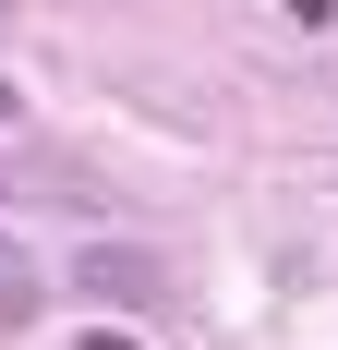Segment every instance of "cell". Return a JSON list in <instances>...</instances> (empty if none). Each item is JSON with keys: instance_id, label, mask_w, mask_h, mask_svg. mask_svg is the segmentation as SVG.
I'll use <instances>...</instances> for the list:
<instances>
[{"instance_id": "4", "label": "cell", "mask_w": 338, "mask_h": 350, "mask_svg": "<svg viewBox=\"0 0 338 350\" xmlns=\"http://www.w3.org/2000/svg\"><path fill=\"white\" fill-rule=\"evenodd\" d=\"M0 109H12V85H0Z\"/></svg>"}, {"instance_id": "1", "label": "cell", "mask_w": 338, "mask_h": 350, "mask_svg": "<svg viewBox=\"0 0 338 350\" xmlns=\"http://www.w3.org/2000/svg\"><path fill=\"white\" fill-rule=\"evenodd\" d=\"M73 290H97L109 314H157V302H169V266L133 254V242H85V254H73Z\"/></svg>"}, {"instance_id": "3", "label": "cell", "mask_w": 338, "mask_h": 350, "mask_svg": "<svg viewBox=\"0 0 338 350\" xmlns=\"http://www.w3.org/2000/svg\"><path fill=\"white\" fill-rule=\"evenodd\" d=\"M85 350H133V338H85Z\"/></svg>"}, {"instance_id": "2", "label": "cell", "mask_w": 338, "mask_h": 350, "mask_svg": "<svg viewBox=\"0 0 338 350\" xmlns=\"http://www.w3.org/2000/svg\"><path fill=\"white\" fill-rule=\"evenodd\" d=\"M36 314V266L12 254V230H0V326H25Z\"/></svg>"}]
</instances>
